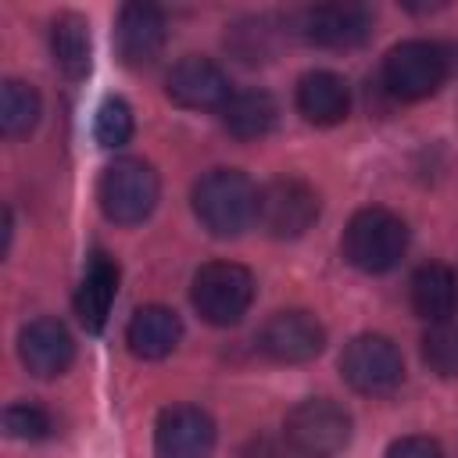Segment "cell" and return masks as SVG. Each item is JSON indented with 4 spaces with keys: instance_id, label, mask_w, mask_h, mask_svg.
Returning <instances> with one entry per match:
<instances>
[{
    "instance_id": "cell-21",
    "label": "cell",
    "mask_w": 458,
    "mask_h": 458,
    "mask_svg": "<svg viewBox=\"0 0 458 458\" xmlns=\"http://www.w3.org/2000/svg\"><path fill=\"white\" fill-rule=\"evenodd\" d=\"M39 93L29 86V82H21V79H7L4 82V89H0V129H4V136H25V132H32L36 129V122H39Z\"/></svg>"
},
{
    "instance_id": "cell-15",
    "label": "cell",
    "mask_w": 458,
    "mask_h": 458,
    "mask_svg": "<svg viewBox=\"0 0 458 458\" xmlns=\"http://www.w3.org/2000/svg\"><path fill=\"white\" fill-rule=\"evenodd\" d=\"M408 297L415 315H422L426 322H447L458 315V272L444 261H426L415 268Z\"/></svg>"
},
{
    "instance_id": "cell-8",
    "label": "cell",
    "mask_w": 458,
    "mask_h": 458,
    "mask_svg": "<svg viewBox=\"0 0 458 458\" xmlns=\"http://www.w3.org/2000/svg\"><path fill=\"white\" fill-rule=\"evenodd\" d=\"M340 372H344L347 386H354L358 394L383 397L401 386L404 361H401V351L394 347V340H386L379 333H361L344 347Z\"/></svg>"
},
{
    "instance_id": "cell-4",
    "label": "cell",
    "mask_w": 458,
    "mask_h": 458,
    "mask_svg": "<svg viewBox=\"0 0 458 458\" xmlns=\"http://www.w3.org/2000/svg\"><path fill=\"white\" fill-rule=\"evenodd\" d=\"M97 197H100V211L114 225H140L157 208L161 179L143 157H118L104 168Z\"/></svg>"
},
{
    "instance_id": "cell-27",
    "label": "cell",
    "mask_w": 458,
    "mask_h": 458,
    "mask_svg": "<svg viewBox=\"0 0 458 458\" xmlns=\"http://www.w3.org/2000/svg\"><path fill=\"white\" fill-rule=\"evenodd\" d=\"M293 451L286 447V440H276V437H250L243 447H240V458H290Z\"/></svg>"
},
{
    "instance_id": "cell-22",
    "label": "cell",
    "mask_w": 458,
    "mask_h": 458,
    "mask_svg": "<svg viewBox=\"0 0 458 458\" xmlns=\"http://www.w3.org/2000/svg\"><path fill=\"white\" fill-rule=\"evenodd\" d=\"M422 361L444 376V379H458V322H429V329L422 333Z\"/></svg>"
},
{
    "instance_id": "cell-17",
    "label": "cell",
    "mask_w": 458,
    "mask_h": 458,
    "mask_svg": "<svg viewBox=\"0 0 458 458\" xmlns=\"http://www.w3.org/2000/svg\"><path fill=\"white\" fill-rule=\"evenodd\" d=\"M114 297H118V265L107 254H93L75 290V315L86 326V333H100L107 326Z\"/></svg>"
},
{
    "instance_id": "cell-24",
    "label": "cell",
    "mask_w": 458,
    "mask_h": 458,
    "mask_svg": "<svg viewBox=\"0 0 458 458\" xmlns=\"http://www.w3.org/2000/svg\"><path fill=\"white\" fill-rule=\"evenodd\" d=\"M93 136L100 147H122L129 143L132 136V111L122 97H107L100 107H97V118H93Z\"/></svg>"
},
{
    "instance_id": "cell-12",
    "label": "cell",
    "mask_w": 458,
    "mask_h": 458,
    "mask_svg": "<svg viewBox=\"0 0 458 458\" xmlns=\"http://www.w3.org/2000/svg\"><path fill=\"white\" fill-rule=\"evenodd\" d=\"M168 39V25L165 14L154 4H125L118 11V25H114V47L122 64L129 68H150Z\"/></svg>"
},
{
    "instance_id": "cell-14",
    "label": "cell",
    "mask_w": 458,
    "mask_h": 458,
    "mask_svg": "<svg viewBox=\"0 0 458 458\" xmlns=\"http://www.w3.org/2000/svg\"><path fill=\"white\" fill-rule=\"evenodd\" d=\"M18 354H21V365L32 372V376H61L72 358H75V340L68 333L64 322L43 315V318H32L29 326H21L18 333Z\"/></svg>"
},
{
    "instance_id": "cell-10",
    "label": "cell",
    "mask_w": 458,
    "mask_h": 458,
    "mask_svg": "<svg viewBox=\"0 0 458 458\" xmlns=\"http://www.w3.org/2000/svg\"><path fill=\"white\" fill-rule=\"evenodd\" d=\"M215 447V419L197 404H172L157 415L154 454L157 458H208Z\"/></svg>"
},
{
    "instance_id": "cell-19",
    "label": "cell",
    "mask_w": 458,
    "mask_h": 458,
    "mask_svg": "<svg viewBox=\"0 0 458 458\" xmlns=\"http://www.w3.org/2000/svg\"><path fill=\"white\" fill-rule=\"evenodd\" d=\"M276 118L279 107L265 89H236L222 107V125L236 140H261L265 132H272Z\"/></svg>"
},
{
    "instance_id": "cell-1",
    "label": "cell",
    "mask_w": 458,
    "mask_h": 458,
    "mask_svg": "<svg viewBox=\"0 0 458 458\" xmlns=\"http://www.w3.org/2000/svg\"><path fill=\"white\" fill-rule=\"evenodd\" d=\"M193 215L208 233L236 236L258 215V190L240 168H211L193 182Z\"/></svg>"
},
{
    "instance_id": "cell-26",
    "label": "cell",
    "mask_w": 458,
    "mask_h": 458,
    "mask_svg": "<svg viewBox=\"0 0 458 458\" xmlns=\"http://www.w3.org/2000/svg\"><path fill=\"white\" fill-rule=\"evenodd\" d=\"M386 458H447L433 437H401L386 447Z\"/></svg>"
},
{
    "instance_id": "cell-7",
    "label": "cell",
    "mask_w": 458,
    "mask_h": 458,
    "mask_svg": "<svg viewBox=\"0 0 458 458\" xmlns=\"http://www.w3.org/2000/svg\"><path fill=\"white\" fill-rule=\"evenodd\" d=\"M318 218V193L293 175H279L258 190L254 222L276 240H297Z\"/></svg>"
},
{
    "instance_id": "cell-3",
    "label": "cell",
    "mask_w": 458,
    "mask_h": 458,
    "mask_svg": "<svg viewBox=\"0 0 458 458\" xmlns=\"http://www.w3.org/2000/svg\"><path fill=\"white\" fill-rule=\"evenodd\" d=\"M451 75V54L433 39H404L383 57V86L397 100H426Z\"/></svg>"
},
{
    "instance_id": "cell-16",
    "label": "cell",
    "mask_w": 458,
    "mask_h": 458,
    "mask_svg": "<svg viewBox=\"0 0 458 458\" xmlns=\"http://www.w3.org/2000/svg\"><path fill=\"white\" fill-rule=\"evenodd\" d=\"M297 111L311 122V125H336L347 118L351 111V86L344 75L336 72H308L297 82Z\"/></svg>"
},
{
    "instance_id": "cell-5",
    "label": "cell",
    "mask_w": 458,
    "mask_h": 458,
    "mask_svg": "<svg viewBox=\"0 0 458 458\" xmlns=\"http://www.w3.org/2000/svg\"><path fill=\"white\" fill-rule=\"evenodd\" d=\"M283 440L297 458H333L351 440V415L329 397H308L290 408Z\"/></svg>"
},
{
    "instance_id": "cell-11",
    "label": "cell",
    "mask_w": 458,
    "mask_h": 458,
    "mask_svg": "<svg viewBox=\"0 0 458 458\" xmlns=\"http://www.w3.org/2000/svg\"><path fill=\"white\" fill-rule=\"evenodd\" d=\"M297 32L308 43L329 47V50L358 47L372 32V11L361 7V4H315V7L301 11Z\"/></svg>"
},
{
    "instance_id": "cell-13",
    "label": "cell",
    "mask_w": 458,
    "mask_h": 458,
    "mask_svg": "<svg viewBox=\"0 0 458 458\" xmlns=\"http://www.w3.org/2000/svg\"><path fill=\"white\" fill-rule=\"evenodd\" d=\"M165 93L179 107H190V111H215V107L222 111L225 100L233 97L225 72L215 61H208V57H182V61H175L172 72H168Z\"/></svg>"
},
{
    "instance_id": "cell-2",
    "label": "cell",
    "mask_w": 458,
    "mask_h": 458,
    "mask_svg": "<svg viewBox=\"0 0 458 458\" xmlns=\"http://www.w3.org/2000/svg\"><path fill=\"white\" fill-rule=\"evenodd\" d=\"M344 258L369 272V276H379V272H390L404 250H408V225L386 211V208H361L351 215L347 229H344Z\"/></svg>"
},
{
    "instance_id": "cell-6",
    "label": "cell",
    "mask_w": 458,
    "mask_h": 458,
    "mask_svg": "<svg viewBox=\"0 0 458 458\" xmlns=\"http://www.w3.org/2000/svg\"><path fill=\"white\" fill-rule=\"evenodd\" d=\"M190 301L211 326H233L247 315L254 301V276L236 261H208L197 268Z\"/></svg>"
},
{
    "instance_id": "cell-23",
    "label": "cell",
    "mask_w": 458,
    "mask_h": 458,
    "mask_svg": "<svg viewBox=\"0 0 458 458\" xmlns=\"http://www.w3.org/2000/svg\"><path fill=\"white\" fill-rule=\"evenodd\" d=\"M229 50L247 61V64H258V61H268L272 50H276V32L268 29L265 18H247V21H236L225 36Z\"/></svg>"
},
{
    "instance_id": "cell-20",
    "label": "cell",
    "mask_w": 458,
    "mask_h": 458,
    "mask_svg": "<svg viewBox=\"0 0 458 458\" xmlns=\"http://www.w3.org/2000/svg\"><path fill=\"white\" fill-rule=\"evenodd\" d=\"M50 54L54 64L68 79H82L93 61V43H89V21L79 14H61L50 25Z\"/></svg>"
},
{
    "instance_id": "cell-9",
    "label": "cell",
    "mask_w": 458,
    "mask_h": 458,
    "mask_svg": "<svg viewBox=\"0 0 458 458\" xmlns=\"http://www.w3.org/2000/svg\"><path fill=\"white\" fill-rule=\"evenodd\" d=\"M258 347L265 358L279 365H301V361H311L326 347V329L308 311H276L261 326Z\"/></svg>"
},
{
    "instance_id": "cell-25",
    "label": "cell",
    "mask_w": 458,
    "mask_h": 458,
    "mask_svg": "<svg viewBox=\"0 0 458 458\" xmlns=\"http://www.w3.org/2000/svg\"><path fill=\"white\" fill-rule=\"evenodd\" d=\"M4 429H7V437H14V440H43V437H50L54 422H50L47 408H39V404H32V401H18V404H7V411H4Z\"/></svg>"
},
{
    "instance_id": "cell-18",
    "label": "cell",
    "mask_w": 458,
    "mask_h": 458,
    "mask_svg": "<svg viewBox=\"0 0 458 458\" xmlns=\"http://www.w3.org/2000/svg\"><path fill=\"white\" fill-rule=\"evenodd\" d=\"M179 336H182V322H179V315H175L172 308H165V304H147V308H140V311L129 318V326H125V344H129V351H132L136 358H147V361L172 354L175 344H179Z\"/></svg>"
}]
</instances>
